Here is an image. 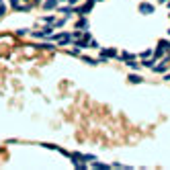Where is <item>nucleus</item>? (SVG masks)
<instances>
[{"mask_svg":"<svg viewBox=\"0 0 170 170\" xmlns=\"http://www.w3.org/2000/svg\"><path fill=\"white\" fill-rule=\"evenodd\" d=\"M139 10H141L143 14H152V12H154V4H148V2H141V4H139Z\"/></svg>","mask_w":170,"mask_h":170,"instance_id":"3","label":"nucleus"},{"mask_svg":"<svg viewBox=\"0 0 170 170\" xmlns=\"http://www.w3.org/2000/svg\"><path fill=\"white\" fill-rule=\"evenodd\" d=\"M154 70L156 72H166V64H158V66H154Z\"/></svg>","mask_w":170,"mask_h":170,"instance_id":"10","label":"nucleus"},{"mask_svg":"<svg viewBox=\"0 0 170 170\" xmlns=\"http://www.w3.org/2000/svg\"><path fill=\"white\" fill-rule=\"evenodd\" d=\"M76 29H80V31H86V29H88V21H86L84 16H82V19L76 23Z\"/></svg>","mask_w":170,"mask_h":170,"instance_id":"5","label":"nucleus"},{"mask_svg":"<svg viewBox=\"0 0 170 170\" xmlns=\"http://www.w3.org/2000/svg\"><path fill=\"white\" fill-rule=\"evenodd\" d=\"M10 4H12V6L16 8V6H19V0H10Z\"/></svg>","mask_w":170,"mask_h":170,"instance_id":"13","label":"nucleus"},{"mask_svg":"<svg viewBox=\"0 0 170 170\" xmlns=\"http://www.w3.org/2000/svg\"><path fill=\"white\" fill-rule=\"evenodd\" d=\"M58 6V0H45V2H43V8L45 10H53Z\"/></svg>","mask_w":170,"mask_h":170,"instance_id":"4","label":"nucleus"},{"mask_svg":"<svg viewBox=\"0 0 170 170\" xmlns=\"http://www.w3.org/2000/svg\"><path fill=\"white\" fill-rule=\"evenodd\" d=\"M129 82H133V84H141L143 78H141L139 74H131V76H129Z\"/></svg>","mask_w":170,"mask_h":170,"instance_id":"6","label":"nucleus"},{"mask_svg":"<svg viewBox=\"0 0 170 170\" xmlns=\"http://www.w3.org/2000/svg\"><path fill=\"white\" fill-rule=\"evenodd\" d=\"M60 12H64L66 16H70V14H72V6H64V8H62Z\"/></svg>","mask_w":170,"mask_h":170,"instance_id":"9","label":"nucleus"},{"mask_svg":"<svg viewBox=\"0 0 170 170\" xmlns=\"http://www.w3.org/2000/svg\"><path fill=\"white\" fill-rule=\"evenodd\" d=\"M154 62H156V60H148V58H145V62H143L141 66H143V68H154V66H156Z\"/></svg>","mask_w":170,"mask_h":170,"instance_id":"8","label":"nucleus"},{"mask_svg":"<svg viewBox=\"0 0 170 170\" xmlns=\"http://www.w3.org/2000/svg\"><path fill=\"white\" fill-rule=\"evenodd\" d=\"M92 6H94V0H86V2H84L80 8H76V12H78L80 16H84V14H88V12L92 10Z\"/></svg>","mask_w":170,"mask_h":170,"instance_id":"1","label":"nucleus"},{"mask_svg":"<svg viewBox=\"0 0 170 170\" xmlns=\"http://www.w3.org/2000/svg\"><path fill=\"white\" fill-rule=\"evenodd\" d=\"M103 58H117L115 49H103Z\"/></svg>","mask_w":170,"mask_h":170,"instance_id":"7","label":"nucleus"},{"mask_svg":"<svg viewBox=\"0 0 170 170\" xmlns=\"http://www.w3.org/2000/svg\"><path fill=\"white\" fill-rule=\"evenodd\" d=\"M168 33H170V29H168Z\"/></svg>","mask_w":170,"mask_h":170,"instance_id":"16","label":"nucleus"},{"mask_svg":"<svg viewBox=\"0 0 170 170\" xmlns=\"http://www.w3.org/2000/svg\"><path fill=\"white\" fill-rule=\"evenodd\" d=\"M53 39L60 41V45H68V43H72V37H70L68 33H60V35H56Z\"/></svg>","mask_w":170,"mask_h":170,"instance_id":"2","label":"nucleus"},{"mask_svg":"<svg viewBox=\"0 0 170 170\" xmlns=\"http://www.w3.org/2000/svg\"><path fill=\"white\" fill-rule=\"evenodd\" d=\"M4 14H6V6L0 2V16H4Z\"/></svg>","mask_w":170,"mask_h":170,"instance_id":"12","label":"nucleus"},{"mask_svg":"<svg viewBox=\"0 0 170 170\" xmlns=\"http://www.w3.org/2000/svg\"><path fill=\"white\" fill-rule=\"evenodd\" d=\"M168 47H170V43H168Z\"/></svg>","mask_w":170,"mask_h":170,"instance_id":"15","label":"nucleus"},{"mask_svg":"<svg viewBox=\"0 0 170 170\" xmlns=\"http://www.w3.org/2000/svg\"><path fill=\"white\" fill-rule=\"evenodd\" d=\"M92 166H94V168H109L107 164H101V162H92Z\"/></svg>","mask_w":170,"mask_h":170,"instance_id":"11","label":"nucleus"},{"mask_svg":"<svg viewBox=\"0 0 170 170\" xmlns=\"http://www.w3.org/2000/svg\"><path fill=\"white\" fill-rule=\"evenodd\" d=\"M158 2H166V0H158Z\"/></svg>","mask_w":170,"mask_h":170,"instance_id":"14","label":"nucleus"}]
</instances>
